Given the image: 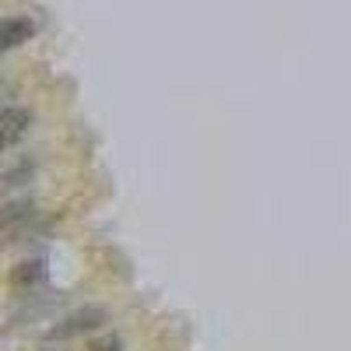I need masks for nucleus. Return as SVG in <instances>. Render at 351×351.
I'll return each instance as SVG.
<instances>
[{
	"label": "nucleus",
	"instance_id": "1",
	"mask_svg": "<svg viewBox=\"0 0 351 351\" xmlns=\"http://www.w3.org/2000/svg\"><path fill=\"white\" fill-rule=\"evenodd\" d=\"M99 324H106V309H99V306H88V309H81V313L67 316L60 327H53V337H74V334H81V330H92V327H99Z\"/></svg>",
	"mask_w": 351,
	"mask_h": 351
},
{
	"label": "nucleus",
	"instance_id": "2",
	"mask_svg": "<svg viewBox=\"0 0 351 351\" xmlns=\"http://www.w3.org/2000/svg\"><path fill=\"white\" fill-rule=\"evenodd\" d=\"M28 130H32V112L28 109H18V106H8L4 109V144H18Z\"/></svg>",
	"mask_w": 351,
	"mask_h": 351
},
{
	"label": "nucleus",
	"instance_id": "3",
	"mask_svg": "<svg viewBox=\"0 0 351 351\" xmlns=\"http://www.w3.org/2000/svg\"><path fill=\"white\" fill-rule=\"evenodd\" d=\"M32 36H36V21L32 18H21V14L4 18V49H14V46L28 43Z\"/></svg>",
	"mask_w": 351,
	"mask_h": 351
},
{
	"label": "nucleus",
	"instance_id": "4",
	"mask_svg": "<svg viewBox=\"0 0 351 351\" xmlns=\"http://www.w3.org/2000/svg\"><path fill=\"white\" fill-rule=\"evenodd\" d=\"M46 278V260H25V263H18L14 267V274H11V281L18 285V288H32V285H39Z\"/></svg>",
	"mask_w": 351,
	"mask_h": 351
},
{
	"label": "nucleus",
	"instance_id": "5",
	"mask_svg": "<svg viewBox=\"0 0 351 351\" xmlns=\"http://www.w3.org/2000/svg\"><path fill=\"white\" fill-rule=\"evenodd\" d=\"M32 215H36V208H32V200H28V197L25 200H8L4 204V228L14 232L21 221L28 225V218H32Z\"/></svg>",
	"mask_w": 351,
	"mask_h": 351
},
{
	"label": "nucleus",
	"instance_id": "6",
	"mask_svg": "<svg viewBox=\"0 0 351 351\" xmlns=\"http://www.w3.org/2000/svg\"><path fill=\"white\" fill-rule=\"evenodd\" d=\"M32 172H36V165L28 162V158H21L18 165H11V169L4 172V186L11 190V186H21V183H28V180H32Z\"/></svg>",
	"mask_w": 351,
	"mask_h": 351
},
{
	"label": "nucleus",
	"instance_id": "7",
	"mask_svg": "<svg viewBox=\"0 0 351 351\" xmlns=\"http://www.w3.org/2000/svg\"><path fill=\"white\" fill-rule=\"evenodd\" d=\"M92 351H120V344H116V341H102V344H95Z\"/></svg>",
	"mask_w": 351,
	"mask_h": 351
}]
</instances>
